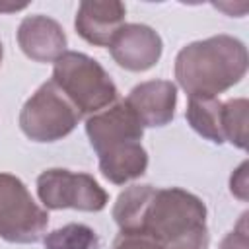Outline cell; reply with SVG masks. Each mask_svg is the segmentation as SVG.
Wrapping results in <instances>:
<instances>
[{
  "mask_svg": "<svg viewBox=\"0 0 249 249\" xmlns=\"http://www.w3.org/2000/svg\"><path fill=\"white\" fill-rule=\"evenodd\" d=\"M27 8V4H12V2H0V14H10Z\"/></svg>",
  "mask_w": 249,
  "mask_h": 249,
  "instance_id": "ac0fdd59",
  "label": "cell"
},
{
  "mask_svg": "<svg viewBox=\"0 0 249 249\" xmlns=\"http://www.w3.org/2000/svg\"><path fill=\"white\" fill-rule=\"evenodd\" d=\"M82 115L76 105L53 82H45L23 103L19 111V128L33 142H56L68 136Z\"/></svg>",
  "mask_w": 249,
  "mask_h": 249,
  "instance_id": "5b68a950",
  "label": "cell"
},
{
  "mask_svg": "<svg viewBox=\"0 0 249 249\" xmlns=\"http://www.w3.org/2000/svg\"><path fill=\"white\" fill-rule=\"evenodd\" d=\"M247 109L245 97L224 101V136L239 150H247Z\"/></svg>",
  "mask_w": 249,
  "mask_h": 249,
  "instance_id": "5bb4252c",
  "label": "cell"
},
{
  "mask_svg": "<svg viewBox=\"0 0 249 249\" xmlns=\"http://www.w3.org/2000/svg\"><path fill=\"white\" fill-rule=\"evenodd\" d=\"M86 134L99 158V171L107 181L124 185L146 173L144 126L124 99H117L107 109L88 117Z\"/></svg>",
  "mask_w": 249,
  "mask_h": 249,
  "instance_id": "6da1fadb",
  "label": "cell"
},
{
  "mask_svg": "<svg viewBox=\"0 0 249 249\" xmlns=\"http://www.w3.org/2000/svg\"><path fill=\"white\" fill-rule=\"evenodd\" d=\"M163 43L146 23H124L109 45L113 60L128 72H146L161 58Z\"/></svg>",
  "mask_w": 249,
  "mask_h": 249,
  "instance_id": "ba28073f",
  "label": "cell"
},
{
  "mask_svg": "<svg viewBox=\"0 0 249 249\" xmlns=\"http://www.w3.org/2000/svg\"><path fill=\"white\" fill-rule=\"evenodd\" d=\"M202 230H208L206 204L196 195L179 187H154L134 230L128 233H148L165 249L167 245Z\"/></svg>",
  "mask_w": 249,
  "mask_h": 249,
  "instance_id": "3957f363",
  "label": "cell"
},
{
  "mask_svg": "<svg viewBox=\"0 0 249 249\" xmlns=\"http://www.w3.org/2000/svg\"><path fill=\"white\" fill-rule=\"evenodd\" d=\"M124 101L144 128L165 126L175 117L177 86L169 80H148L134 86Z\"/></svg>",
  "mask_w": 249,
  "mask_h": 249,
  "instance_id": "9c48e42d",
  "label": "cell"
},
{
  "mask_svg": "<svg viewBox=\"0 0 249 249\" xmlns=\"http://www.w3.org/2000/svg\"><path fill=\"white\" fill-rule=\"evenodd\" d=\"M230 191H231L237 198L247 200V161H243V163L231 173Z\"/></svg>",
  "mask_w": 249,
  "mask_h": 249,
  "instance_id": "e0dca14e",
  "label": "cell"
},
{
  "mask_svg": "<svg viewBox=\"0 0 249 249\" xmlns=\"http://www.w3.org/2000/svg\"><path fill=\"white\" fill-rule=\"evenodd\" d=\"M247 64L243 41L220 33L185 45L175 56V78L189 97H216L245 78Z\"/></svg>",
  "mask_w": 249,
  "mask_h": 249,
  "instance_id": "7a4b0ae2",
  "label": "cell"
},
{
  "mask_svg": "<svg viewBox=\"0 0 249 249\" xmlns=\"http://www.w3.org/2000/svg\"><path fill=\"white\" fill-rule=\"evenodd\" d=\"M37 196L47 210L101 212L109 202V195L89 173L62 167L45 169L37 177Z\"/></svg>",
  "mask_w": 249,
  "mask_h": 249,
  "instance_id": "52a82bcc",
  "label": "cell"
},
{
  "mask_svg": "<svg viewBox=\"0 0 249 249\" xmlns=\"http://www.w3.org/2000/svg\"><path fill=\"white\" fill-rule=\"evenodd\" d=\"M49 226L47 208L39 206L25 183L0 173V237L8 243H37Z\"/></svg>",
  "mask_w": 249,
  "mask_h": 249,
  "instance_id": "8992f818",
  "label": "cell"
},
{
  "mask_svg": "<svg viewBox=\"0 0 249 249\" xmlns=\"http://www.w3.org/2000/svg\"><path fill=\"white\" fill-rule=\"evenodd\" d=\"M21 53L35 62H56L66 53V33L62 25L43 14L25 16L18 27Z\"/></svg>",
  "mask_w": 249,
  "mask_h": 249,
  "instance_id": "30bf717a",
  "label": "cell"
},
{
  "mask_svg": "<svg viewBox=\"0 0 249 249\" xmlns=\"http://www.w3.org/2000/svg\"><path fill=\"white\" fill-rule=\"evenodd\" d=\"M247 212L241 214L237 226L226 233V237L220 243V249H249V237H247Z\"/></svg>",
  "mask_w": 249,
  "mask_h": 249,
  "instance_id": "2e32d148",
  "label": "cell"
},
{
  "mask_svg": "<svg viewBox=\"0 0 249 249\" xmlns=\"http://www.w3.org/2000/svg\"><path fill=\"white\" fill-rule=\"evenodd\" d=\"M187 123L191 128L212 144H224V101L218 97H189Z\"/></svg>",
  "mask_w": 249,
  "mask_h": 249,
  "instance_id": "7c38bea8",
  "label": "cell"
},
{
  "mask_svg": "<svg viewBox=\"0 0 249 249\" xmlns=\"http://www.w3.org/2000/svg\"><path fill=\"white\" fill-rule=\"evenodd\" d=\"M45 249H99V235L86 224H66L43 237Z\"/></svg>",
  "mask_w": 249,
  "mask_h": 249,
  "instance_id": "4fadbf2b",
  "label": "cell"
},
{
  "mask_svg": "<svg viewBox=\"0 0 249 249\" xmlns=\"http://www.w3.org/2000/svg\"><path fill=\"white\" fill-rule=\"evenodd\" d=\"M2 56H4V47H2V41H0V64H2Z\"/></svg>",
  "mask_w": 249,
  "mask_h": 249,
  "instance_id": "d6986e66",
  "label": "cell"
},
{
  "mask_svg": "<svg viewBox=\"0 0 249 249\" xmlns=\"http://www.w3.org/2000/svg\"><path fill=\"white\" fill-rule=\"evenodd\" d=\"M126 8L123 2L86 0L78 6L74 27L76 33L93 47H109L117 31L124 25Z\"/></svg>",
  "mask_w": 249,
  "mask_h": 249,
  "instance_id": "8fae6325",
  "label": "cell"
},
{
  "mask_svg": "<svg viewBox=\"0 0 249 249\" xmlns=\"http://www.w3.org/2000/svg\"><path fill=\"white\" fill-rule=\"evenodd\" d=\"M113 249H163V245L148 233H124L121 231L113 241Z\"/></svg>",
  "mask_w": 249,
  "mask_h": 249,
  "instance_id": "9a60e30c",
  "label": "cell"
},
{
  "mask_svg": "<svg viewBox=\"0 0 249 249\" xmlns=\"http://www.w3.org/2000/svg\"><path fill=\"white\" fill-rule=\"evenodd\" d=\"M51 80L76 105L82 117H91L119 99V89L109 72L86 53L66 51L54 62Z\"/></svg>",
  "mask_w": 249,
  "mask_h": 249,
  "instance_id": "277c9868",
  "label": "cell"
}]
</instances>
